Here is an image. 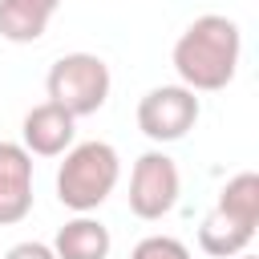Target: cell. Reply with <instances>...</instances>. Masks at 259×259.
I'll return each mask as SVG.
<instances>
[{
	"instance_id": "1",
	"label": "cell",
	"mask_w": 259,
	"mask_h": 259,
	"mask_svg": "<svg viewBox=\"0 0 259 259\" xmlns=\"http://www.w3.org/2000/svg\"><path fill=\"white\" fill-rule=\"evenodd\" d=\"M239 57H243V32H239V24L231 16L202 12L174 40L170 65L178 73V85H186L190 93H219V89H227L235 81Z\"/></svg>"
},
{
	"instance_id": "2",
	"label": "cell",
	"mask_w": 259,
	"mask_h": 259,
	"mask_svg": "<svg viewBox=\"0 0 259 259\" xmlns=\"http://www.w3.org/2000/svg\"><path fill=\"white\" fill-rule=\"evenodd\" d=\"M255 227H259V174L239 170L235 178H227L214 206L198 223V247L214 259H235L251 247Z\"/></svg>"
},
{
	"instance_id": "3",
	"label": "cell",
	"mask_w": 259,
	"mask_h": 259,
	"mask_svg": "<svg viewBox=\"0 0 259 259\" xmlns=\"http://www.w3.org/2000/svg\"><path fill=\"white\" fill-rule=\"evenodd\" d=\"M121 178V158L109 142H77L65 150V162L57 166V198L61 206L89 214L97 210Z\"/></svg>"
},
{
	"instance_id": "4",
	"label": "cell",
	"mask_w": 259,
	"mask_h": 259,
	"mask_svg": "<svg viewBox=\"0 0 259 259\" xmlns=\"http://www.w3.org/2000/svg\"><path fill=\"white\" fill-rule=\"evenodd\" d=\"M45 89H49V101L61 105L69 117H89L109 101L113 77L97 53H65L53 61Z\"/></svg>"
},
{
	"instance_id": "5",
	"label": "cell",
	"mask_w": 259,
	"mask_h": 259,
	"mask_svg": "<svg viewBox=\"0 0 259 259\" xmlns=\"http://www.w3.org/2000/svg\"><path fill=\"white\" fill-rule=\"evenodd\" d=\"M178 194H182V174L174 158L166 150H146L130 170V210L146 223H158L178 206Z\"/></svg>"
},
{
	"instance_id": "6",
	"label": "cell",
	"mask_w": 259,
	"mask_h": 259,
	"mask_svg": "<svg viewBox=\"0 0 259 259\" xmlns=\"http://www.w3.org/2000/svg\"><path fill=\"white\" fill-rule=\"evenodd\" d=\"M202 105H198V93H190L186 85H154L150 93H142L138 101V130L166 146V142H182L194 121H198Z\"/></svg>"
},
{
	"instance_id": "7",
	"label": "cell",
	"mask_w": 259,
	"mask_h": 259,
	"mask_svg": "<svg viewBox=\"0 0 259 259\" xmlns=\"http://www.w3.org/2000/svg\"><path fill=\"white\" fill-rule=\"evenodd\" d=\"M32 210V154L20 142H0V227L28 219Z\"/></svg>"
},
{
	"instance_id": "8",
	"label": "cell",
	"mask_w": 259,
	"mask_h": 259,
	"mask_svg": "<svg viewBox=\"0 0 259 259\" xmlns=\"http://www.w3.org/2000/svg\"><path fill=\"white\" fill-rule=\"evenodd\" d=\"M73 134H77V117H69L61 105L53 101H40L24 113L20 121V146L36 158H57L73 146Z\"/></svg>"
},
{
	"instance_id": "9",
	"label": "cell",
	"mask_w": 259,
	"mask_h": 259,
	"mask_svg": "<svg viewBox=\"0 0 259 259\" xmlns=\"http://www.w3.org/2000/svg\"><path fill=\"white\" fill-rule=\"evenodd\" d=\"M109 247H113L109 227L101 219H93V214L69 219L53 239V255L57 259H109Z\"/></svg>"
},
{
	"instance_id": "10",
	"label": "cell",
	"mask_w": 259,
	"mask_h": 259,
	"mask_svg": "<svg viewBox=\"0 0 259 259\" xmlns=\"http://www.w3.org/2000/svg\"><path fill=\"white\" fill-rule=\"evenodd\" d=\"M61 0H0V36L12 45H32L45 36Z\"/></svg>"
},
{
	"instance_id": "11",
	"label": "cell",
	"mask_w": 259,
	"mask_h": 259,
	"mask_svg": "<svg viewBox=\"0 0 259 259\" xmlns=\"http://www.w3.org/2000/svg\"><path fill=\"white\" fill-rule=\"evenodd\" d=\"M130 259H190V247L174 235H146L130 251Z\"/></svg>"
},
{
	"instance_id": "12",
	"label": "cell",
	"mask_w": 259,
	"mask_h": 259,
	"mask_svg": "<svg viewBox=\"0 0 259 259\" xmlns=\"http://www.w3.org/2000/svg\"><path fill=\"white\" fill-rule=\"evenodd\" d=\"M4 259H57L53 255V247L49 243H36V239H24V243H16V247H8V255Z\"/></svg>"
},
{
	"instance_id": "13",
	"label": "cell",
	"mask_w": 259,
	"mask_h": 259,
	"mask_svg": "<svg viewBox=\"0 0 259 259\" xmlns=\"http://www.w3.org/2000/svg\"><path fill=\"white\" fill-rule=\"evenodd\" d=\"M235 259H255V255H251V251H243V255H235Z\"/></svg>"
}]
</instances>
